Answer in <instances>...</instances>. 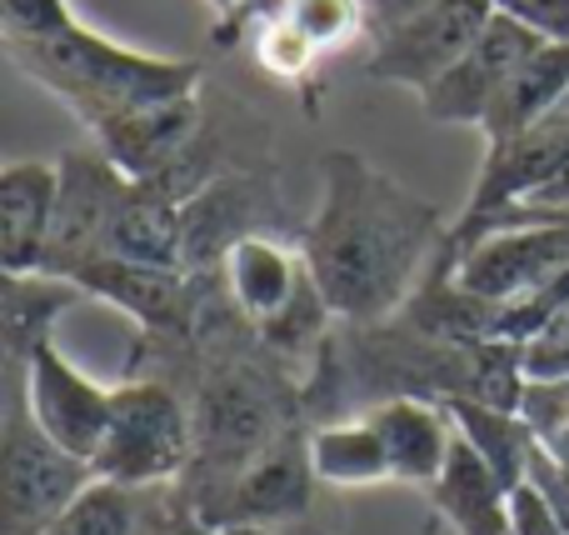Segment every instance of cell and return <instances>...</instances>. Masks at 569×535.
<instances>
[{
  "instance_id": "cell-9",
  "label": "cell",
  "mask_w": 569,
  "mask_h": 535,
  "mask_svg": "<svg viewBox=\"0 0 569 535\" xmlns=\"http://www.w3.org/2000/svg\"><path fill=\"white\" fill-rule=\"evenodd\" d=\"M130 176H120L100 150H66L60 156V206L56 236L46 250V276H70L76 266L106 250V226L116 216V200Z\"/></svg>"
},
{
  "instance_id": "cell-11",
  "label": "cell",
  "mask_w": 569,
  "mask_h": 535,
  "mask_svg": "<svg viewBox=\"0 0 569 535\" xmlns=\"http://www.w3.org/2000/svg\"><path fill=\"white\" fill-rule=\"evenodd\" d=\"M270 220H276V206L256 176L210 180L180 206V266L190 276H220L226 250L246 236H270Z\"/></svg>"
},
{
  "instance_id": "cell-29",
  "label": "cell",
  "mask_w": 569,
  "mask_h": 535,
  "mask_svg": "<svg viewBox=\"0 0 569 535\" xmlns=\"http://www.w3.org/2000/svg\"><path fill=\"white\" fill-rule=\"evenodd\" d=\"M435 6V0H365V16H370V36H380V30L400 26V20H410L415 10Z\"/></svg>"
},
{
  "instance_id": "cell-16",
  "label": "cell",
  "mask_w": 569,
  "mask_h": 535,
  "mask_svg": "<svg viewBox=\"0 0 569 535\" xmlns=\"http://www.w3.org/2000/svg\"><path fill=\"white\" fill-rule=\"evenodd\" d=\"M510 496L500 470L480 456L465 436H455V450L445 460L440 480L430 486V501L455 535H510Z\"/></svg>"
},
{
  "instance_id": "cell-4",
  "label": "cell",
  "mask_w": 569,
  "mask_h": 535,
  "mask_svg": "<svg viewBox=\"0 0 569 535\" xmlns=\"http://www.w3.org/2000/svg\"><path fill=\"white\" fill-rule=\"evenodd\" d=\"M96 486L90 460L60 450L30 416L20 370L6 366V426H0V535H46Z\"/></svg>"
},
{
  "instance_id": "cell-33",
  "label": "cell",
  "mask_w": 569,
  "mask_h": 535,
  "mask_svg": "<svg viewBox=\"0 0 569 535\" xmlns=\"http://www.w3.org/2000/svg\"><path fill=\"white\" fill-rule=\"evenodd\" d=\"M180 535H200V531H180Z\"/></svg>"
},
{
  "instance_id": "cell-27",
  "label": "cell",
  "mask_w": 569,
  "mask_h": 535,
  "mask_svg": "<svg viewBox=\"0 0 569 535\" xmlns=\"http://www.w3.org/2000/svg\"><path fill=\"white\" fill-rule=\"evenodd\" d=\"M284 10H290V0H240L236 10H226V16L216 20V36H210V40H216L220 50H236V46H246L260 26L280 20Z\"/></svg>"
},
{
  "instance_id": "cell-10",
  "label": "cell",
  "mask_w": 569,
  "mask_h": 535,
  "mask_svg": "<svg viewBox=\"0 0 569 535\" xmlns=\"http://www.w3.org/2000/svg\"><path fill=\"white\" fill-rule=\"evenodd\" d=\"M315 486H320V480H315V466H310V436H300V430L290 426L200 521H206L210 531L280 526V521H295L310 511Z\"/></svg>"
},
{
  "instance_id": "cell-6",
  "label": "cell",
  "mask_w": 569,
  "mask_h": 535,
  "mask_svg": "<svg viewBox=\"0 0 569 535\" xmlns=\"http://www.w3.org/2000/svg\"><path fill=\"white\" fill-rule=\"evenodd\" d=\"M490 16H495V0H435V6L415 10L400 26L370 36L365 70L375 80H385V86H405L415 96H425L480 40Z\"/></svg>"
},
{
  "instance_id": "cell-26",
  "label": "cell",
  "mask_w": 569,
  "mask_h": 535,
  "mask_svg": "<svg viewBox=\"0 0 569 535\" xmlns=\"http://www.w3.org/2000/svg\"><path fill=\"white\" fill-rule=\"evenodd\" d=\"M495 10L535 30L545 46H569V0H495Z\"/></svg>"
},
{
  "instance_id": "cell-19",
  "label": "cell",
  "mask_w": 569,
  "mask_h": 535,
  "mask_svg": "<svg viewBox=\"0 0 569 535\" xmlns=\"http://www.w3.org/2000/svg\"><path fill=\"white\" fill-rule=\"evenodd\" d=\"M90 300L76 280L66 276H0V336H6V360H26L46 336H56L60 316Z\"/></svg>"
},
{
  "instance_id": "cell-15",
  "label": "cell",
  "mask_w": 569,
  "mask_h": 535,
  "mask_svg": "<svg viewBox=\"0 0 569 535\" xmlns=\"http://www.w3.org/2000/svg\"><path fill=\"white\" fill-rule=\"evenodd\" d=\"M305 280H310V266H305L300 246H284L276 236H246L220 260V286H226L230 306L256 330H266L295 306Z\"/></svg>"
},
{
  "instance_id": "cell-5",
  "label": "cell",
  "mask_w": 569,
  "mask_h": 535,
  "mask_svg": "<svg viewBox=\"0 0 569 535\" xmlns=\"http://www.w3.org/2000/svg\"><path fill=\"white\" fill-rule=\"evenodd\" d=\"M190 460H196V406H186L166 380L116 386L110 430L90 460L96 480L120 491H156L186 476Z\"/></svg>"
},
{
  "instance_id": "cell-14",
  "label": "cell",
  "mask_w": 569,
  "mask_h": 535,
  "mask_svg": "<svg viewBox=\"0 0 569 535\" xmlns=\"http://www.w3.org/2000/svg\"><path fill=\"white\" fill-rule=\"evenodd\" d=\"M365 420L380 430L385 456H390V476L400 486H425V491L440 480L445 460L455 450V436H460L445 400H430V396H380L365 410Z\"/></svg>"
},
{
  "instance_id": "cell-17",
  "label": "cell",
  "mask_w": 569,
  "mask_h": 535,
  "mask_svg": "<svg viewBox=\"0 0 569 535\" xmlns=\"http://www.w3.org/2000/svg\"><path fill=\"white\" fill-rule=\"evenodd\" d=\"M180 206L170 190L146 186V180H126L116 200V216L106 226V250L100 256L140 260V266H180Z\"/></svg>"
},
{
  "instance_id": "cell-7",
  "label": "cell",
  "mask_w": 569,
  "mask_h": 535,
  "mask_svg": "<svg viewBox=\"0 0 569 535\" xmlns=\"http://www.w3.org/2000/svg\"><path fill=\"white\" fill-rule=\"evenodd\" d=\"M20 370V386H26L30 416L40 420L50 440L60 450L80 460H96L100 440L110 430V410H116V390L90 380L66 350L56 346V336H46L26 360H6Z\"/></svg>"
},
{
  "instance_id": "cell-22",
  "label": "cell",
  "mask_w": 569,
  "mask_h": 535,
  "mask_svg": "<svg viewBox=\"0 0 569 535\" xmlns=\"http://www.w3.org/2000/svg\"><path fill=\"white\" fill-rule=\"evenodd\" d=\"M246 50L270 80L305 90V100L315 96V70H320L325 56H320V46H315L305 30L290 26V20H270V26H260L256 36L246 40Z\"/></svg>"
},
{
  "instance_id": "cell-12",
  "label": "cell",
  "mask_w": 569,
  "mask_h": 535,
  "mask_svg": "<svg viewBox=\"0 0 569 535\" xmlns=\"http://www.w3.org/2000/svg\"><path fill=\"white\" fill-rule=\"evenodd\" d=\"M66 280H76L90 300L126 310L136 326L146 330H186L196 316V280L190 270L176 266H140V260H120V256H96L86 266H76Z\"/></svg>"
},
{
  "instance_id": "cell-23",
  "label": "cell",
  "mask_w": 569,
  "mask_h": 535,
  "mask_svg": "<svg viewBox=\"0 0 569 535\" xmlns=\"http://www.w3.org/2000/svg\"><path fill=\"white\" fill-rule=\"evenodd\" d=\"M46 535H140V491L96 480Z\"/></svg>"
},
{
  "instance_id": "cell-8",
  "label": "cell",
  "mask_w": 569,
  "mask_h": 535,
  "mask_svg": "<svg viewBox=\"0 0 569 535\" xmlns=\"http://www.w3.org/2000/svg\"><path fill=\"white\" fill-rule=\"evenodd\" d=\"M540 46L545 40L535 36V30H525L520 20L495 10L490 26L480 30V40L455 60V70H445V76L420 96L425 116H430L435 126H475L480 130L485 116H490V106L500 100V90L510 86V76Z\"/></svg>"
},
{
  "instance_id": "cell-32",
  "label": "cell",
  "mask_w": 569,
  "mask_h": 535,
  "mask_svg": "<svg viewBox=\"0 0 569 535\" xmlns=\"http://www.w3.org/2000/svg\"><path fill=\"white\" fill-rule=\"evenodd\" d=\"M206 6H216V16H226V10H236L240 0H206Z\"/></svg>"
},
{
  "instance_id": "cell-3",
  "label": "cell",
  "mask_w": 569,
  "mask_h": 535,
  "mask_svg": "<svg viewBox=\"0 0 569 535\" xmlns=\"http://www.w3.org/2000/svg\"><path fill=\"white\" fill-rule=\"evenodd\" d=\"M290 430L276 386L260 370H226L196 400V521Z\"/></svg>"
},
{
  "instance_id": "cell-2",
  "label": "cell",
  "mask_w": 569,
  "mask_h": 535,
  "mask_svg": "<svg viewBox=\"0 0 569 535\" xmlns=\"http://www.w3.org/2000/svg\"><path fill=\"white\" fill-rule=\"evenodd\" d=\"M6 56L26 70L36 86L66 100L70 116L86 130L146 106H166L180 96H200V60L150 56V50L120 46V40L90 30L80 16L60 20L56 30L30 40H6Z\"/></svg>"
},
{
  "instance_id": "cell-24",
  "label": "cell",
  "mask_w": 569,
  "mask_h": 535,
  "mask_svg": "<svg viewBox=\"0 0 569 535\" xmlns=\"http://www.w3.org/2000/svg\"><path fill=\"white\" fill-rule=\"evenodd\" d=\"M525 380H569V306L520 346Z\"/></svg>"
},
{
  "instance_id": "cell-28",
  "label": "cell",
  "mask_w": 569,
  "mask_h": 535,
  "mask_svg": "<svg viewBox=\"0 0 569 535\" xmlns=\"http://www.w3.org/2000/svg\"><path fill=\"white\" fill-rule=\"evenodd\" d=\"M510 535H569V526L560 521V511L525 480L510 496Z\"/></svg>"
},
{
  "instance_id": "cell-31",
  "label": "cell",
  "mask_w": 569,
  "mask_h": 535,
  "mask_svg": "<svg viewBox=\"0 0 569 535\" xmlns=\"http://www.w3.org/2000/svg\"><path fill=\"white\" fill-rule=\"evenodd\" d=\"M550 120H555V126H565V130H569V90H565V100H560V106L550 110Z\"/></svg>"
},
{
  "instance_id": "cell-25",
  "label": "cell",
  "mask_w": 569,
  "mask_h": 535,
  "mask_svg": "<svg viewBox=\"0 0 569 535\" xmlns=\"http://www.w3.org/2000/svg\"><path fill=\"white\" fill-rule=\"evenodd\" d=\"M70 0H0V40H30L70 20Z\"/></svg>"
},
{
  "instance_id": "cell-13",
  "label": "cell",
  "mask_w": 569,
  "mask_h": 535,
  "mask_svg": "<svg viewBox=\"0 0 569 535\" xmlns=\"http://www.w3.org/2000/svg\"><path fill=\"white\" fill-rule=\"evenodd\" d=\"M60 206V160H10L0 170V270L30 276L46 266Z\"/></svg>"
},
{
  "instance_id": "cell-1",
  "label": "cell",
  "mask_w": 569,
  "mask_h": 535,
  "mask_svg": "<svg viewBox=\"0 0 569 535\" xmlns=\"http://www.w3.org/2000/svg\"><path fill=\"white\" fill-rule=\"evenodd\" d=\"M445 240L450 226L440 210L360 150H330L320 160V206L300 230V256L340 320L365 330L400 316Z\"/></svg>"
},
{
  "instance_id": "cell-21",
  "label": "cell",
  "mask_w": 569,
  "mask_h": 535,
  "mask_svg": "<svg viewBox=\"0 0 569 535\" xmlns=\"http://www.w3.org/2000/svg\"><path fill=\"white\" fill-rule=\"evenodd\" d=\"M445 410L455 416V430L500 470V480L510 491H520L530 480V460L540 450L535 430L525 426V416L515 406H490V400H445Z\"/></svg>"
},
{
  "instance_id": "cell-30",
  "label": "cell",
  "mask_w": 569,
  "mask_h": 535,
  "mask_svg": "<svg viewBox=\"0 0 569 535\" xmlns=\"http://www.w3.org/2000/svg\"><path fill=\"white\" fill-rule=\"evenodd\" d=\"M216 535H280V531H270V526H226Z\"/></svg>"
},
{
  "instance_id": "cell-18",
  "label": "cell",
  "mask_w": 569,
  "mask_h": 535,
  "mask_svg": "<svg viewBox=\"0 0 569 535\" xmlns=\"http://www.w3.org/2000/svg\"><path fill=\"white\" fill-rule=\"evenodd\" d=\"M569 90V46H540L520 70L510 76V86L500 90V100L490 106L480 126L485 146H500V140H515L525 130L545 126L550 110L565 100Z\"/></svg>"
},
{
  "instance_id": "cell-20",
  "label": "cell",
  "mask_w": 569,
  "mask_h": 535,
  "mask_svg": "<svg viewBox=\"0 0 569 535\" xmlns=\"http://www.w3.org/2000/svg\"><path fill=\"white\" fill-rule=\"evenodd\" d=\"M310 466H315V480L335 491H365V486L395 480L380 430L365 416L330 420V426L310 430Z\"/></svg>"
}]
</instances>
